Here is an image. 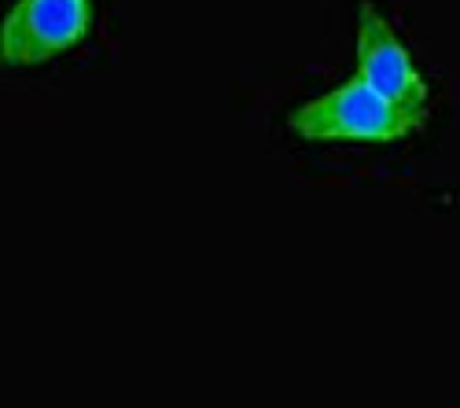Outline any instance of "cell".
Here are the masks:
<instances>
[{"label": "cell", "mask_w": 460, "mask_h": 408, "mask_svg": "<svg viewBox=\"0 0 460 408\" xmlns=\"http://www.w3.org/2000/svg\"><path fill=\"white\" fill-rule=\"evenodd\" d=\"M89 30V0H19L4 19V59L12 66L45 63Z\"/></svg>", "instance_id": "2"}, {"label": "cell", "mask_w": 460, "mask_h": 408, "mask_svg": "<svg viewBox=\"0 0 460 408\" xmlns=\"http://www.w3.org/2000/svg\"><path fill=\"white\" fill-rule=\"evenodd\" d=\"M416 110L383 100L361 78L342 85L291 115L295 133L310 140H398L420 126Z\"/></svg>", "instance_id": "1"}, {"label": "cell", "mask_w": 460, "mask_h": 408, "mask_svg": "<svg viewBox=\"0 0 460 408\" xmlns=\"http://www.w3.org/2000/svg\"><path fill=\"white\" fill-rule=\"evenodd\" d=\"M358 63H361V82L372 85L383 100L424 115L428 85L420 82L409 52L398 45V37L376 15L372 4H361V15H358Z\"/></svg>", "instance_id": "3"}]
</instances>
